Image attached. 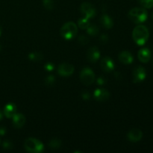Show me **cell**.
Here are the masks:
<instances>
[{
  "mask_svg": "<svg viewBox=\"0 0 153 153\" xmlns=\"http://www.w3.org/2000/svg\"><path fill=\"white\" fill-rule=\"evenodd\" d=\"M149 37V30L145 25H137L132 31L133 40H134V43L138 46H143L148 40Z\"/></svg>",
  "mask_w": 153,
  "mask_h": 153,
  "instance_id": "6da1fadb",
  "label": "cell"
},
{
  "mask_svg": "<svg viewBox=\"0 0 153 153\" xmlns=\"http://www.w3.org/2000/svg\"><path fill=\"white\" fill-rule=\"evenodd\" d=\"M128 16L134 23L141 24L147 19L148 13L143 7H134L130 10Z\"/></svg>",
  "mask_w": 153,
  "mask_h": 153,
  "instance_id": "7a4b0ae2",
  "label": "cell"
},
{
  "mask_svg": "<svg viewBox=\"0 0 153 153\" xmlns=\"http://www.w3.org/2000/svg\"><path fill=\"white\" fill-rule=\"evenodd\" d=\"M60 32L63 38L67 40H70L74 38L77 34V25L73 22H67L62 25Z\"/></svg>",
  "mask_w": 153,
  "mask_h": 153,
  "instance_id": "3957f363",
  "label": "cell"
},
{
  "mask_svg": "<svg viewBox=\"0 0 153 153\" xmlns=\"http://www.w3.org/2000/svg\"><path fill=\"white\" fill-rule=\"evenodd\" d=\"M24 148L28 152L40 153L44 149V146L40 140L33 137H29L25 140Z\"/></svg>",
  "mask_w": 153,
  "mask_h": 153,
  "instance_id": "277c9868",
  "label": "cell"
},
{
  "mask_svg": "<svg viewBox=\"0 0 153 153\" xmlns=\"http://www.w3.org/2000/svg\"><path fill=\"white\" fill-rule=\"evenodd\" d=\"M81 82L85 85H91L95 81V73L89 67H85L80 73Z\"/></svg>",
  "mask_w": 153,
  "mask_h": 153,
  "instance_id": "5b68a950",
  "label": "cell"
},
{
  "mask_svg": "<svg viewBox=\"0 0 153 153\" xmlns=\"http://www.w3.org/2000/svg\"><path fill=\"white\" fill-rule=\"evenodd\" d=\"M80 11L84 16L88 19L94 18L97 14V10L92 4L89 2H83L81 4Z\"/></svg>",
  "mask_w": 153,
  "mask_h": 153,
  "instance_id": "8992f818",
  "label": "cell"
},
{
  "mask_svg": "<svg viewBox=\"0 0 153 153\" xmlns=\"http://www.w3.org/2000/svg\"><path fill=\"white\" fill-rule=\"evenodd\" d=\"M146 77V71L144 67L141 66L135 67L132 73V78L134 83H140L143 82Z\"/></svg>",
  "mask_w": 153,
  "mask_h": 153,
  "instance_id": "52a82bcc",
  "label": "cell"
},
{
  "mask_svg": "<svg viewBox=\"0 0 153 153\" xmlns=\"http://www.w3.org/2000/svg\"><path fill=\"white\" fill-rule=\"evenodd\" d=\"M58 73L63 77H69L74 73V67L67 63L61 64L58 67Z\"/></svg>",
  "mask_w": 153,
  "mask_h": 153,
  "instance_id": "ba28073f",
  "label": "cell"
},
{
  "mask_svg": "<svg viewBox=\"0 0 153 153\" xmlns=\"http://www.w3.org/2000/svg\"><path fill=\"white\" fill-rule=\"evenodd\" d=\"M100 67L104 72L111 73L115 68L114 62L110 57H104L100 61Z\"/></svg>",
  "mask_w": 153,
  "mask_h": 153,
  "instance_id": "9c48e42d",
  "label": "cell"
},
{
  "mask_svg": "<svg viewBox=\"0 0 153 153\" xmlns=\"http://www.w3.org/2000/svg\"><path fill=\"white\" fill-rule=\"evenodd\" d=\"M94 97L97 101L105 102L108 100L110 97V94L107 90L104 88H97L94 91Z\"/></svg>",
  "mask_w": 153,
  "mask_h": 153,
  "instance_id": "30bf717a",
  "label": "cell"
},
{
  "mask_svg": "<svg viewBox=\"0 0 153 153\" xmlns=\"http://www.w3.org/2000/svg\"><path fill=\"white\" fill-rule=\"evenodd\" d=\"M87 58L88 60L91 63H95L100 59V52L99 49L96 46L91 47L87 52Z\"/></svg>",
  "mask_w": 153,
  "mask_h": 153,
  "instance_id": "8fae6325",
  "label": "cell"
},
{
  "mask_svg": "<svg viewBox=\"0 0 153 153\" xmlns=\"http://www.w3.org/2000/svg\"><path fill=\"white\" fill-rule=\"evenodd\" d=\"M143 137V132L139 128H132L127 134V138L131 142H138Z\"/></svg>",
  "mask_w": 153,
  "mask_h": 153,
  "instance_id": "7c38bea8",
  "label": "cell"
},
{
  "mask_svg": "<svg viewBox=\"0 0 153 153\" xmlns=\"http://www.w3.org/2000/svg\"><path fill=\"white\" fill-rule=\"evenodd\" d=\"M118 58H119V61L123 64H131L134 61V57L132 54L128 51L121 52L118 56Z\"/></svg>",
  "mask_w": 153,
  "mask_h": 153,
  "instance_id": "4fadbf2b",
  "label": "cell"
},
{
  "mask_svg": "<svg viewBox=\"0 0 153 153\" xmlns=\"http://www.w3.org/2000/svg\"><path fill=\"white\" fill-rule=\"evenodd\" d=\"M137 58L139 61L142 63L149 62L151 58V52L148 48H142L138 51L137 53Z\"/></svg>",
  "mask_w": 153,
  "mask_h": 153,
  "instance_id": "5bb4252c",
  "label": "cell"
},
{
  "mask_svg": "<svg viewBox=\"0 0 153 153\" xmlns=\"http://www.w3.org/2000/svg\"><path fill=\"white\" fill-rule=\"evenodd\" d=\"M13 125L15 128H20L25 125V117L22 114H15L13 117Z\"/></svg>",
  "mask_w": 153,
  "mask_h": 153,
  "instance_id": "9a60e30c",
  "label": "cell"
},
{
  "mask_svg": "<svg viewBox=\"0 0 153 153\" xmlns=\"http://www.w3.org/2000/svg\"><path fill=\"white\" fill-rule=\"evenodd\" d=\"M4 115L7 118H12L15 114H16V106L13 103H8L6 105L3 111Z\"/></svg>",
  "mask_w": 153,
  "mask_h": 153,
  "instance_id": "2e32d148",
  "label": "cell"
},
{
  "mask_svg": "<svg viewBox=\"0 0 153 153\" xmlns=\"http://www.w3.org/2000/svg\"><path fill=\"white\" fill-rule=\"evenodd\" d=\"M100 22L102 27H104L106 29H110L114 26V22L112 18L108 14H103L100 17Z\"/></svg>",
  "mask_w": 153,
  "mask_h": 153,
  "instance_id": "e0dca14e",
  "label": "cell"
},
{
  "mask_svg": "<svg viewBox=\"0 0 153 153\" xmlns=\"http://www.w3.org/2000/svg\"><path fill=\"white\" fill-rule=\"evenodd\" d=\"M87 33L91 36H96L100 32V28L96 24H91L86 28Z\"/></svg>",
  "mask_w": 153,
  "mask_h": 153,
  "instance_id": "ac0fdd59",
  "label": "cell"
},
{
  "mask_svg": "<svg viewBox=\"0 0 153 153\" xmlns=\"http://www.w3.org/2000/svg\"><path fill=\"white\" fill-rule=\"evenodd\" d=\"M28 58L32 61H40L43 58V55L40 52H32L28 55Z\"/></svg>",
  "mask_w": 153,
  "mask_h": 153,
  "instance_id": "d6986e66",
  "label": "cell"
},
{
  "mask_svg": "<svg viewBox=\"0 0 153 153\" xmlns=\"http://www.w3.org/2000/svg\"><path fill=\"white\" fill-rule=\"evenodd\" d=\"M89 25V19H88V18L86 17L81 18V19H79V21H78V25H79V27L81 29H86Z\"/></svg>",
  "mask_w": 153,
  "mask_h": 153,
  "instance_id": "ffe728a7",
  "label": "cell"
},
{
  "mask_svg": "<svg viewBox=\"0 0 153 153\" xmlns=\"http://www.w3.org/2000/svg\"><path fill=\"white\" fill-rule=\"evenodd\" d=\"M61 146V141L58 139L51 140L49 143V147L51 149H58Z\"/></svg>",
  "mask_w": 153,
  "mask_h": 153,
  "instance_id": "44dd1931",
  "label": "cell"
},
{
  "mask_svg": "<svg viewBox=\"0 0 153 153\" xmlns=\"http://www.w3.org/2000/svg\"><path fill=\"white\" fill-rule=\"evenodd\" d=\"M139 2L143 8L149 9L153 7V0H140Z\"/></svg>",
  "mask_w": 153,
  "mask_h": 153,
  "instance_id": "7402d4cb",
  "label": "cell"
},
{
  "mask_svg": "<svg viewBox=\"0 0 153 153\" xmlns=\"http://www.w3.org/2000/svg\"><path fill=\"white\" fill-rule=\"evenodd\" d=\"M43 4L48 10H52L54 8L53 0H43Z\"/></svg>",
  "mask_w": 153,
  "mask_h": 153,
  "instance_id": "603a6c76",
  "label": "cell"
},
{
  "mask_svg": "<svg viewBox=\"0 0 153 153\" xmlns=\"http://www.w3.org/2000/svg\"><path fill=\"white\" fill-rule=\"evenodd\" d=\"M45 82H46V84L49 86H52L55 83V76H52V75H49L45 79Z\"/></svg>",
  "mask_w": 153,
  "mask_h": 153,
  "instance_id": "cb8c5ba5",
  "label": "cell"
},
{
  "mask_svg": "<svg viewBox=\"0 0 153 153\" xmlns=\"http://www.w3.org/2000/svg\"><path fill=\"white\" fill-rule=\"evenodd\" d=\"M2 146L3 149H7V150H9V149H11L13 148V143L10 140H4L2 143Z\"/></svg>",
  "mask_w": 153,
  "mask_h": 153,
  "instance_id": "d4e9b609",
  "label": "cell"
},
{
  "mask_svg": "<svg viewBox=\"0 0 153 153\" xmlns=\"http://www.w3.org/2000/svg\"><path fill=\"white\" fill-rule=\"evenodd\" d=\"M78 40H79V43L81 45H86L87 43H88L89 42V40L87 37H85V35H81L79 36V38H78Z\"/></svg>",
  "mask_w": 153,
  "mask_h": 153,
  "instance_id": "484cf974",
  "label": "cell"
},
{
  "mask_svg": "<svg viewBox=\"0 0 153 153\" xmlns=\"http://www.w3.org/2000/svg\"><path fill=\"white\" fill-rule=\"evenodd\" d=\"M44 69L48 72H52L53 71L54 69H55V66L52 63H47L46 64H45Z\"/></svg>",
  "mask_w": 153,
  "mask_h": 153,
  "instance_id": "4316f807",
  "label": "cell"
},
{
  "mask_svg": "<svg viewBox=\"0 0 153 153\" xmlns=\"http://www.w3.org/2000/svg\"><path fill=\"white\" fill-rule=\"evenodd\" d=\"M108 41V36L106 34H102L100 36V42L102 43H106Z\"/></svg>",
  "mask_w": 153,
  "mask_h": 153,
  "instance_id": "83f0119b",
  "label": "cell"
},
{
  "mask_svg": "<svg viewBox=\"0 0 153 153\" xmlns=\"http://www.w3.org/2000/svg\"><path fill=\"white\" fill-rule=\"evenodd\" d=\"M82 97L84 100H89L91 98V96H90L89 92L88 91H84L82 94Z\"/></svg>",
  "mask_w": 153,
  "mask_h": 153,
  "instance_id": "f1b7e54d",
  "label": "cell"
},
{
  "mask_svg": "<svg viewBox=\"0 0 153 153\" xmlns=\"http://www.w3.org/2000/svg\"><path fill=\"white\" fill-rule=\"evenodd\" d=\"M97 84H98L99 85H105V84L106 83V80L105 79V78L103 77H99L98 79H97Z\"/></svg>",
  "mask_w": 153,
  "mask_h": 153,
  "instance_id": "f546056e",
  "label": "cell"
},
{
  "mask_svg": "<svg viewBox=\"0 0 153 153\" xmlns=\"http://www.w3.org/2000/svg\"><path fill=\"white\" fill-rule=\"evenodd\" d=\"M6 134V128L3 126H0V135L3 136Z\"/></svg>",
  "mask_w": 153,
  "mask_h": 153,
  "instance_id": "4dcf8cb0",
  "label": "cell"
},
{
  "mask_svg": "<svg viewBox=\"0 0 153 153\" xmlns=\"http://www.w3.org/2000/svg\"><path fill=\"white\" fill-rule=\"evenodd\" d=\"M3 116H4V113H3L1 111V109H0V120H1L3 119Z\"/></svg>",
  "mask_w": 153,
  "mask_h": 153,
  "instance_id": "1f68e13d",
  "label": "cell"
},
{
  "mask_svg": "<svg viewBox=\"0 0 153 153\" xmlns=\"http://www.w3.org/2000/svg\"><path fill=\"white\" fill-rule=\"evenodd\" d=\"M1 26H0V36H1Z\"/></svg>",
  "mask_w": 153,
  "mask_h": 153,
  "instance_id": "d6a6232c",
  "label": "cell"
},
{
  "mask_svg": "<svg viewBox=\"0 0 153 153\" xmlns=\"http://www.w3.org/2000/svg\"><path fill=\"white\" fill-rule=\"evenodd\" d=\"M152 19H153V13H152Z\"/></svg>",
  "mask_w": 153,
  "mask_h": 153,
  "instance_id": "836d02e7",
  "label": "cell"
},
{
  "mask_svg": "<svg viewBox=\"0 0 153 153\" xmlns=\"http://www.w3.org/2000/svg\"><path fill=\"white\" fill-rule=\"evenodd\" d=\"M0 49H1V48H0Z\"/></svg>",
  "mask_w": 153,
  "mask_h": 153,
  "instance_id": "e575fe53",
  "label": "cell"
}]
</instances>
